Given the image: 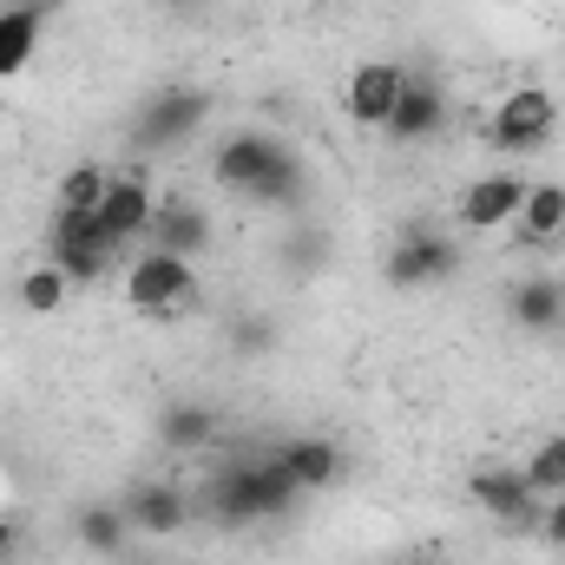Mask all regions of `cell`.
I'll use <instances>...</instances> for the list:
<instances>
[{"label": "cell", "mask_w": 565, "mask_h": 565, "mask_svg": "<svg viewBox=\"0 0 565 565\" xmlns=\"http://www.w3.org/2000/svg\"><path fill=\"white\" fill-rule=\"evenodd\" d=\"M198 289V270H191V257H178V250H145L139 264L126 270V309H139L151 322H171L178 309H184V296Z\"/></svg>", "instance_id": "obj_1"}, {"label": "cell", "mask_w": 565, "mask_h": 565, "mask_svg": "<svg viewBox=\"0 0 565 565\" xmlns=\"http://www.w3.org/2000/svg\"><path fill=\"white\" fill-rule=\"evenodd\" d=\"M487 132H493L500 151H513V158H520V151H540V145L559 132V99H553L546 86H513V93L493 106V126H487Z\"/></svg>", "instance_id": "obj_2"}, {"label": "cell", "mask_w": 565, "mask_h": 565, "mask_svg": "<svg viewBox=\"0 0 565 565\" xmlns=\"http://www.w3.org/2000/svg\"><path fill=\"white\" fill-rule=\"evenodd\" d=\"M402 86H408V73L395 66V60H362L355 73H349V86H342V113L355 119V126H388V113H395V99H402Z\"/></svg>", "instance_id": "obj_3"}, {"label": "cell", "mask_w": 565, "mask_h": 565, "mask_svg": "<svg viewBox=\"0 0 565 565\" xmlns=\"http://www.w3.org/2000/svg\"><path fill=\"white\" fill-rule=\"evenodd\" d=\"M520 204H526V178L487 171V178H473V184L460 191L454 217H460V231H507V224L520 217Z\"/></svg>", "instance_id": "obj_4"}, {"label": "cell", "mask_w": 565, "mask_h": 565, "mask_svg": "<svg viewBox=\"0 0 565 565\" xmlns=\"http://www.w3.org/2000/svg\"><path fill=\"white\" fill-rule=\"evenodd\" d=\"M151 211H158V198H151V178H145V171H113V184H106V204L93 211V224H99V237H106V244H126V237L151 231Z\"/></svg>", "instance_id": "obj_5"}, {"label": "cell", "mask_w": 565, "mask_h": 565, "mask_svg": "<svg viewBox=\"0 0 565 565\" xmlns=\"http://www.w3.org/2000/svg\"><path fill=\"white\" fill-rule=\"evenodd\" d=\"M289 480H282V467L270 460V467H244V473H231L224 480V493H217V513L224 520H270V513H282L289 507Z\"/></svg>", "instance_id": "obj_6"}, {"label": "cell", "mask_w": 565, "mask_h": 565, "mask_svg": "<svg viewBox=\"0 0 565 565\" xmlns=\"http://www.w3.org/2000/svg\"><path fill=\"white\" fill-rule=\"evenodd\" d=\"M473 500H480L493 520H507V526H526V520H540V493L526 487V473H520V467L473 473Z\"/></svg>", "instance_id": "obj_7"}, {"label": "cell", "mask_w": 565, "mask_h": 565, "mask_svg": "<svg viewBox=\"0 0 565 565\" xmlns=\"http://www.w3.org/2000/svg\"><path fill=\"white\" fill-rule=\"evenodd\" d=\"M277 467L296 493H322V487L342 473V454H335V440H289L277 454Z\"/></svg>", "instance_id": "obj_8"}, {"label": "cell", "mask_w": 565, "mask_h": 565, "mask_svg": "<svg viewBox=\"0 0 565 565\" xmlns=\"http://www.w3.org/2000/svg\"><path fill=\"white\" fill-rule=\"evenodd\" d=\"M434 126H440V93H434L427 79H408L382 132H388V139H402V145H422L427 132H434Z\"/></svg>", "instance_id": "obj_9"}, {"label": "cell", "mask_w": 565, "mask_h": 565, "mask_svg": "<svg viewBox=\"0 0 565 565\" xmlns=\"http://www.w3.org/2000/svg\"><path fill=\"white\" fill-rule=\"evenodd\" d=\"M520 237L526 244H546V237H559L565 231V184L559 178H546V184H526V204H520Z\"/></svg>", "instance_id": "obj_10"}, {"label": "cell", "mask_w": 565, "mask_h": 565, "mask_svg": "<svg viewBox=\"0 0 565 565\" xmlns=\"http://www.w3.org/2000/svg\"><path fill=\"white\" fill-rule=\"evenodd\" d=\"M447 264H454L447 244H434V237H408V244L388 257V282H395V289H422V282L447 277Z\"/></svg>", "instance_id": "obj_11"}, {"label": "cell", "mask_w": 565, "mask_h": 565, "mask_svg": "<svg viewBox=\"0 0 565 565\" xmlns=\"http://www.w3.org/2000/svg\"><path fill=\"white\" fill-rule=\"evenodd\" d=\"M126 526H132V533H151V540H164V533L184 526V500H178L171 487H139V493L126 500Z\"/></svg>", "instance_id": "obj_12"}, {"label": "cell", "mask_w": 565, "mask_h": 565, "mask_svg": "<svg viewBox=\"0 0 565 565\" xmlns=\"http://www.w3.org/2000/svg\"><path fill=\"white\" fill-rule=\"evenodd\" d=\"M40 46V7H7L0 13V79H13Z\"/></svg>", "instance_id": "obj_13"}, {"label": "cell", "mask_w": 565, "mask_h": 565, "mask_svg": "<svg viewBox=\"0 0 565 565\" xmlns=\"http://www.w3.org/2000/svg\"><path fill=\"white\" fill-rule=\"evenodd\" d=\"M66 296H73V277H66L60 264H33V270L20 277V309H26V316H60Z\"/></svg>", "instance_id": "obj_14"}, {"label": "cell", "mask_w": 565, "mask_h": 565, "mask_svg": "<svg viewBox=\"0 0 565 565\" xmlns=\"http://www.w3.org/2000/svg\"><path fill=\"white\" fill-rule=\"evenodd\" d=\"M151 231H158L164 250H178V257H191V250L204 244V217H198V204H178V198H164V204L151 211Z\"/></svg>", "instance_id": "obj_15"}, {"label": "cell", "mask_w": 565, "mask_h": 565, "mask_svg": "<svg viewBox=\"0 0 565 565\" xmlns=\"http://www.w3.org/2000/svg\"><path fill=\"white\" fill-rule=\"evenodd\" d=\"M106 184H113V171H106V164H73V171L60 178V211L93 217V211L106 204Z\"/></svg>", "instance_id": "obj_16"}, {"label": "cell", "mask_w": 565, "mask_h": 565, "mask_svg": "<svg viewBox=\"0 0 565 565\" xmlns=\"http://www.w3.org/2000/svg\"><path fill=\"white\" fill-rule=\"evenodd\" d=\"M513 322L520 329H553L559 322V282L553 277H533L513 289Z\"/></svg>", "instance_id": "obj_17"}, {"label": "cell", "mask_w": 565, "mask_h": 565, "mask_svg": "<svg viewBox=\"0 0 565 565\" xmlns=\"http://www.w3.org/2000/svg\"><path fill=\"white\" fill-rule=\"evenodd\" d=\"M520 473H526V487H533L540 500L565 493V434H546V440L533 447V460H526Z\"/></svg>", "instance_id": "obj_18"}, {"label": "cell", "mask_w": 565, "mask_h": 565, "mask_svg": "<svg viewBox=\"0 0 565 565\" xmlns=\"http://www.w3.org/2000/svg\"><path fill=\"white\" fill-rule=\"evenodd\" d=\"M126 533H132V526H126V507H119V513H113V507H86V513H79V540H86V553H119Z\"/></svg>", "instance_id": "obj_19"}, {"label": "cell", "mask_w": 565, "mask_h": 565, "mask_svg": "<svg viewBox=\"0 0 565 565\" xmlns=\"http://www.w3.org/2000/svg\"><path fill=\"white\" fill-rule=\"evenodd\" d=\"M217 171H224V184H257L264 171H270V145L257 139H237L224 158H217Z\"/></svg>", "instance_id": "obj_20"}, {"label": "cell", "mask_w": 565, "mask_h": 565, "mask_svg": "<svg viewBox=\"0 0 565 565\" xmlns=\"http://www.w3.org/2000/svg\"><path fill=\"white\" fill-rule=\"evenodd\" d=\"M211 415H171V440H178V447H204V440H211Z\"/></svg>", "instance_id": "obj_21"}, {"label": "cell", "mask_w": 565, "mask_h": 565, "mask_svg": "<svg viewBox=\"0 0 565 565\" xmlns=\"http://www.w3.org/2000/svg\"><path fill=\"white\" fill-rule=\"evenodd\" d=\"M540 540H546V546H559V553H565V493H553V507L540 513Z\"/></svg>", "instance_id": "obj_22"}, {"label": "cell", "mask_w": 565, "mask_h": 565, "mask_svg": "<svg viewBox=\"0 0 565 565\" xmlns=\"http://www.w3.org/2000/svg\"><path fill=\"white\" fill-rule=\"evenodd\" d=\"M7 546H13V526H7V520H0V559H7Z\"/></svg>", "instance_id": "obj_23"}, {"label": "cell", "mask_w": 565, "mask_h": 565, "mask_svg": "<svg viewBox=\"0 0 565 565\" xmlns=\"http://www.w3.org/2000/svg\"><path fill=\"white\" fill-rule=\"evenodd\" d=\"M13 7H40V0H13Z\"/></svg>", "instance_id": "obj_24"}, {"label": "cell", "mask_w": 565, "mask_h": 565, "mask_svg": "<svg viewBox=\"0 0 565 565\" xmlns=\"http://www.w3.org/2000/svg\"><path fill=\"white\" fill-rule=\"evenodd\" d=\"M559 250H565V231H559Z\"/></svg>", "instance_id": "obj_25"}]
</instances>
